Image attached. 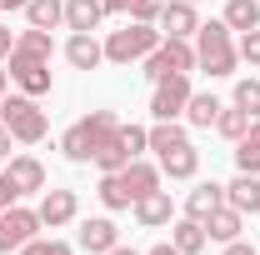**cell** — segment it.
<instances>
[{"label":"cell","instance_id":"obj_1","mask_svg":"<svg viewBox=\"0 0 260 255\" xmlns=\"http://www.w3.org/2000/svg\"><path fill=\"white\" fill-rule=\"evenodd\" d=\"M115 125H120V120H115L110 110H90V115H80V120L60 135V150L75 160V165H85V160H95V150L115 135Z\"/></svg>","mask_w":260,"mask_h":255},{"label":"cell","instance_id":"obj_2","mask_svg":"<svg viewBox=\"0 0 260 255\" xmlns=\"http://www.w3.org/2000/svg\"><path fill=\"white\" fill-rule=\"evenodd\" d=\"M235 40H230V25L225 20H210V25H200L195 30V65L200 70H210L215 80L220 75H235Z\"/></svg>","mask_w":260,"mask_h":255},{"label":"cell","instance_id":"obj_3","mask_svg":"<svg viewBox=\"0 0 260 255\" xmlns=\"http://www.w3.org/2000/svg\"><path fill=\"white\" fill-rule=\"evenodd\" d=\"M160 40H165L160 25H140V20H130L125 30H110V40H105V60H110V65L145 60V55H150Z\"/></svg>","mask_w":260,"mask_h":255},{"label":"cell","instance_id":"obj_4","mask_svg":"<svg viewBox=\"0 0 260 255\" xmlns=\"http://www.w3.org/2000/svg\"><path fill=\"white\" fill-rule=\"evenodd\" d=\"M0 120L10 125V135H15L20 145H40V140H45V110L35 105V95L0 100Z\"/></svg>","mask_w":260,"mask_h":255},{"label":"cell","instance_id":"obj_5","mask_svg":"<svg viewBox=\"0 0 260 255\" xmlns=\"http://www.w3.org/2000/svg\"><path fill=\"white\" fill-rule=\"evenodd\" d=\"M195 70V45L190 40H170L165 35L160 45L145 55V75L150 80H165V75H190Z\"/></svg>","mask_w":260,"mask_h":255},{"label":"cell","instance_id":"obj_6","mask_svg":"<svg viewBox=\"0 0 260 255\" xmlns=\"http://www.w3.org/2000/svg\"><path fill=\"white\" fill-rule=\"evenodd\" d=\"M10 80L20 85V95H50V60L30 50H10Z\"/></svg>","mask_w":260,"mask_h":255},{"label":"cell","instance_id":"obj_7","mask_svg":"<svg viewBox=\"0 0 260 255\" xmlns=\"http://www.w3.org/2000/svg\"><path fill=\"white\" fill-rule=\"evenodd\" d=\"M190 75H165L155 80V95H150V115L155 120H175V115H185V105H190Z\"/></svg>","mask_w":260,"mask_h":255},{"label":"cell","instance_id":"obj_8","mask_svg":"<svg viewBox=\"0 0 260 255\" xmlns=\"http://www.w3.org/2000/svg\"><path fill=\"white\" fill-rule=\"evenodd\" d=\"M35 230H40V215L25 210V205H10V210H0V255L20 250L25 240H35Z\"/></svg>","mask_w":260,"mask_h":255},{"label":"cell","instance_id":"obj_9","mask_svg":"<svg viewBox=\"0 0 260 255\" xmlns=\"http://www.w3.org/2000/svg\"><path fill=\"white\" fill-rule=\"evenodd\" d=\"M195 30H200V15H195L190 0H165V10H160V35H170V40H190Z\"/></svg>","mask_w":260,"mask_h":255},{"label":"cell","instance_id":"obj_10","mask_svg":"<svg viewBox=\"0 0 260 255\" xmlns=\"http://www.w3.org/2000/svg\"><path fill=\"white\" fill-rule=\"evenodd\" d=\"M5 180H10L20 195H35V190H45V165H40L35 155H10V165H5Z\"/></svg>","mask_w":260,"mask_h":255},{"label":"cell","instance_id":"obj_11","mask_svg":"<svg viewBox=\"0 0 260 255\" xmlns=\"http://www.w3.org/2000/svg\"><path fill=\"white\" fill-rule=\"evenodd\" d=\"M75 210H80L75 190H45L35 215H40V225H50V230H55V225H70V220H75Z\"/></svg>","mask_w":260,"mask_h":255},{"label":"cell","instance_id":"obj_12","mask_svg":"<svg viewBox=\"0 0 260 255\" xmlns=\"http://www.w3.org/2000/svg\"><path fill=\"white\" fill-rule=\"evenodd\" d=\"M120 245V230H115V220H105V215H95V220H80V250L90 255H110Z\"/></svg>","mask_w":260,"mask_h":255},{"label":"cell","instance_id":"obj_13","mask_svg":"<svg viewBox=\"0 0 260 255\" xmlns=\"http://www.w3.org/2000/svg\"><path fill=\"white\" fill-rule=\"evenodd\" d=\"M65 60L75 65V70H95V65L105 60V45L95 40V30H75L65 40Z\"/></svg>","mask_w":260,"mask_h":255},{"label":"cell","instance_id":"obj_14","mask_svg":"<svg viewBox=\"0 0 260 255\" xmlns=\"http://www.w3.org/2000/svg\"><path fill=\"white\" fill-rule=\"evenodd\" d=\"M225 205H235L240 215H260V175H235L225 185Z\"/></svg>","mask_w":260,"mask_h":255},{"label":"cell","instance_id":"obj_15","mask_svg":"<svg viewBox=\"0 0 260 255\" xmlns=\"http://www.w3.org/2000/svg\"><path fill=\"white\" fill-rule=\"evenodd\" d=\"M225 205V185H215V180H205V185H195L190 195H185V215L190 220H210V210H220Z\"/></svg>","mask_w":260,"mask_h":255},{"label":"cell","instance_id":"obj_16","mask_svg":"<svg viewBox=\"0 0 260 255\" xmlns=\"http://www.w3.org/2000/svg\"><path fill=\"white\" fill-rule=\"evenodd\" d=\"M170 215H175V205H170V190H150L135 200V220L145 225V230H155V225H170Z\"/></svg>","mask_w":260,"mask_h":255},{"label":"cell","instance_id":"obj_17","mask_svg":"<svg viewBox=\"0 0 260 255\" xmlns=\"http://www.w3.org/2000/svg\"><path fill=\"white\" fill-rule=\"evenodd\" d=\"M120 180H125V190H130V200H140V195H150V190H160V170L150 165V160H130L125 170H120Z\"/></svg>","mask_w":260,"mask_h":255},{"label":"cell","instance_id":"obj_18","mask_svg":"<svg viewBox=\"0 0 260 255\" xmlns=\"http://www.w3.org/2000/svg\"><path fill=\"white\" fill-rule=\"evenodd\" d=\"M240 225H245V215H240L235 205H220V210H210V220H205V240L230 245V240H240Z\"/></svg>","mask_w":260,"mask_h":255},{"label":"cell","instance_id":"obj_19","mask_svg":"<svg viewBox=\"0 0 260 255\" xmlns=\"http://www.w3.org/2000/svg\"><path fill=\"white\" fill-rule=\"evenodd\" d=\"M160 170L170 175V180H190L195 170H200V155H195V145L185 140V145H175V150H160Z\"/></svg>","mask_w":260,"mask_h":255},{"label":"cell","instance_id":"obj_20","mask_svg":"<svg viewBox=\"0 0 260 255\" xmlns=\"http://www.w3.org/2000/svg\"><path fill=\"white\" fill-rule=\"evenodd\" d=\"M105 20V5L100 0H65V25L70 30H95Z\"/></svg>","mask_w":260,"mask_h":255},{"label":"cell","instance_id":"obj_21","mask_svg":"<svg viewBox=\"0 0 260 255\" xmlns=\"http://www.w3.org/2000/svg\"><path fill=\"white\" fill-rule=\"evenodd\" d=\"M170 245H175L180 255H200V250H205V225L190 220V215L175 220V225H170Z\"/></svg>","mask_w":260,"mask_h":255},{"label":"cell","instance_id":"obj_22","mask_svg":"<svg viewBox=\"0 0 260 255\" xmlns=\"http://www.w3.org/2000/svg\"><path fill=\"white\" fill-rule=\"evenodd\" d=\"M235 165H240L245 175H260V115L250 120V130L235 140Z\"/></svg>","mask_w":260,"mask_h":255},{"label":"cell","instance_id":"obj_23","mask_svg":"<svg viewBox=\"0 0 260 255\" xmlns=\"http://www.w3.org/2000/svg\"><path fill=\"white\" fill-rule=\"evenodd\" d=\"M215 115H220V100L210 95V90H195L190 105H185V120H190L195 130H210V125H215Z\"/></svg>","mask_w":260,"mask_h":255},{"label":"cell","instance_id":"obj_24","mask_svg":"<svg viewBox=\"0 0 260 255\" xmlns=\"http://www.w3.org/2000/svg\"><path fill=\"white\" fill-rule=\"evenodd\" d=\"M25 20H30L35 30H55L65 20V0H30L25 5Z\"/></svg>","mask_w":260,"mask_h":255},{"label":"cell","instance_id":"obj_25","mask_svg":"<svg viewBox=\"0 0 260 255\" xmlns=\"http://www.w3.org/2000/svg\"><path fill=\"white\" fill-rule=\"evenodd\" d=\"M100 205H105V210H130V205H135L130 190H125V180H120V170L100 175Z\"/></svg>","mask_w":260,"mask_h":255},{"label":"cell","instance_id":"obj_26","mask_svg":"<svg viewBox=\"0 0 260 255\" xmlns=\"http://www.w3.org/2000/svg\"><path fill=\"white\" fill-rule=\"evenodd\" d=\"M115 130H120V125H115ZM130 160H135V155H130L125 145H120V135H110V140H105V145L95 150V165H100V175H110V170H125Z\"/></svg>","mask_w":260,"mask_h":255},{"label":"cell","instance_id":"obj_27","mask_svg":"<svg viewBox=\"0 0 260 255\" xmlns=\"http://www.w3.org/2000/svg\"><path fill=\"white\" fill-rule=\"evenodd\" d=\"M225 25L230 30H255L260 25V0H230L225 5Z\"/></svg>","mask_w":260,"mask_h":255},{"label":"cell","instance_id":"obj_28","mask_svg":"<svg viewBox=\"0 0 260 255\" xmlns=\"http://www.w3.org/2000/svg\"><path fill=\"white\" fill-rule=\"evenodd\" d=\"M145 135H150V150H155V155H160V150H175V145H185V140H190V135L175 125V120H155Z\"/></svg>","mask_w":260,"mask_h":255},{"label":"cell","instance_id":"obj_29","mask_svg":"<svg viewBox=\"0 0 260 255\" xmlns=\"http://www.w3.org/2000/svg\"><path fill=\"white\" fill-rule=\"evenodd\" d=\"M250 120H255V115H250V110H240V105H220V115H215V130H220V135H225V140H240V135H245V130H250Z\"/></svg>","mask_w":260,"mask_h":255},{"label":"cell","instance_id":"obj_30","mask_svg":"<svg viewBox=\"0 0 260 255\" xmlns=\"http://www.w3.org/2000/svg\"><path fill=\"white\" fill-rule=\"evenodd\" d=\"M10 50H30V55H45V60H50V55H55V40H50V30H20L15 35V45H10Z\"/></svg>","mask_w":260,"mask_h":255},{"label":"cell","instance_id":"obj_31","mask_svg":"<svg viewBox=\"0 0 260 255\" xmlns=\"http://www.w3.org/2000/svg\"><path fill=\"white\" fill-rule=\"evenodd\" d=\"M235 105L260 115V80H235Z\"/></svg>","mask_w":260,"mask_h":255},{"label":"cell","instance_id":"obj_32","mask_svg":"<svg viewBox=\"0 0 260 255\" xmlns=\"http://www.w3.org/2000/svg\"><path fill=\"white\" fill-rule=\"evenodd\" d=\"M15 255H75V250H70L65 240H40V235H35V240H25Z\"/></svg>","mask_w":260,"mask_h":255},{"label":"cell","instance_id":"obj_33","mask_svg":"<svg viewBox=\"0 0 260 255\" xmlns=\"http://www.w3.org/2000/svg\"><path fill=\"white\" fill-rule=\"evenodd\" d=\"M165 10V0H130V20H140V25H155Z\"/></svg>","mask_w":260,"mask_h":255},{"label":"cell","instance_id":"obj_34","mask_svg":"<svg viewBox=\"0 0 260 255\" xmlns=\"http://www.w3.org/2000/svg\"><path fill=\"white\" fill-rule=\"evenodd\" d=\"M115 135H120V145H125L130 155H140V150H150V135H145L140 125H120Z\"/></svg>","mask_w":260,"mask_h":255},{"label":"cell","instance_id":"obj_35","mask_svg":"<svg viewBox=\"0 0 260 255\" xmlns=\"http://www.w3.org/2000/svg\"><path fill=\"white\" fill-rule=\"evenodd\" d=\"M235 55H240V60H250V65H260V25H255V30H240Z\"/></svg>","mask_w":260,"mask_h":255},{"label":"cell","instance_id":"obj_36","mask_svg":"<svg viewBox=\"0 0 260 255\" xmlns=\"http://www.w3.org/2000/svg\"><path fill=\"white\" fill-rule=\"evenodd\" d=\"M15 200H20V190H15V185H10V180H5V175H0V210H10V205H15Z\"/></svg>","mask_w":260,"mask_h":255},{"label":"cell","instance_id":"obj_37","mask_svg":"<svg viewBox=\"0 0 260 255\" xmlns=\"http://www.w3.org/2000/svg\"><path fill=\"white\" fill-rule=\"evenodd\" d=\"M105 5V15H130V0H100Z\"/></svg>","mask_w":260,"mask_h":255},{"label":"cell","instance_id":"obj_38","mask_svg":"<svg viewBox=\"0 0 260 255\" xmlns=\"http://www.w3.org/2000/svg\"><path fill=\"white\" fill-rule=\"evenodd\" d=\"M225 255H260V250H250L245 240H230V245H225Z\"/></svg>","mask_w":260,"mask_h":255},{"label":"cell","instance_id":"obj_39","mask_svg":"<svg viewBox=\"0 0 260 255\" xmlns=\"http://www.w3.org/2000/svg\"><path fill=\"white\" fill-rule=\"evenodd\" d=\"M10 140H15V135H10V125H5V120H0V155H10Z\"/></svg>","mask_w":260,"mask_h":255},{"label":"cell","instance_id":"obj_40","mask_svg":"<svg viewBox=\"0 0 260 255\" xmlns=\"http://www.w3.org/2000/svg\"><path fill=\"white\" fill-rule=\"evenodd\" d=\"M10 45H15V35H10L5 25H0V55H10Z\"/></svg>","mask_w":260,"mask_h":255},{"label":"cell","instance_id":"obj_41","mask_svg":"<svg viewBox=\"0 0 260 255\" xmlns=\"http://www.w3.org/2000/svg\"><path fill=\"white\" fill-rule=\"evenodd\" d=\"M145 255H180V250H175V245L165 240V245H150V250H145Z\"/></svg>","mask_w":260,"mask_h":255},{"label":"cell","instance_id":"obj_42","mask_svg":"<svg viewBox=\"0 0 260 255\" xmlns=\"http://www.w3.org/2000/svg\"><path fill=\"white\" fill-rule=\"evenodd\" d=\"M30 0H0V10H25Z\"/></svg>","mask_w":260,"mask_h":255},{"label":"cell","instance_id":"obj_43","mask_svg":"<svg viewBox=\"0 0 260 255\" xmlns=\"http://www.w3.org/2000/svg\"><path fill=\"white\" fill-rule=\"evenodd\" d=\"M110 255H140V250H125V245H115V250H110Z\"/></svg>","mask_w":260,"mask_h":255},{"label":"cell","instance_id":"obj_44","mask_svg":"<svg viewBox=\"0 0 260 255\" xmlns=\"http://www.w3.org/2000/svg\"><path fill=\"white\" fill-rule=\"evenodd\" d=\"M5 80H10V75H5V70H0V100H5Z\"/></svg>","mask_w":260,"mask_h":255},{"label":"cell","instance_id":"obj_45","mask_svg":"<svg viewBox=\"0 0 260 255\" xmlns=\"http://www.w3.org/2000/svg\"><path fill=\"white\" fill-rule=\"evenodd\" d=\"M190 5H195V0H190Z\"/></svg>","mask_w":260,"mask_h":255}]
</instances>
